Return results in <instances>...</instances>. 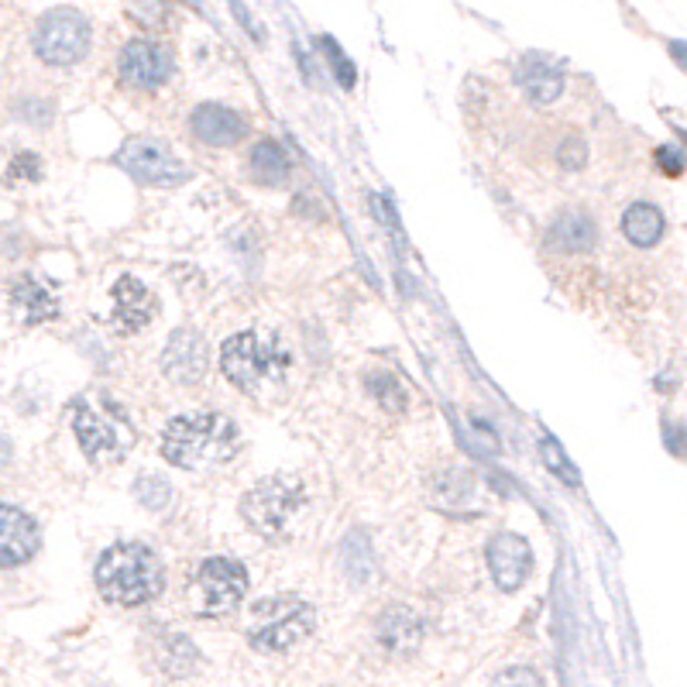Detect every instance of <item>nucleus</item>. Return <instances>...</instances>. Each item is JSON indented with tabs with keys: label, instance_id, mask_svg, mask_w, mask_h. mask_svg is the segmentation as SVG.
Instances as JSON below:
<instances>
[{
	"label": "nucleus",
	"instance_id": "10",
	"mask_svg": "<svg viewBox=\"0 0 687 687\" xmlns=\"http://www.w3.org/2000/svg\"><path fill=\"white\" fill-rule=\"evenodd\" d=\"M172 76V55L151 39H135L120 52V80L135 89H155Z\"/></svg>",
	"mask_w": 687,
	"mask_h": 687
},
{
	"label": "nucleus",
	"instance_id": "13",
	"mask_svg": "<svg viewBox=\"0 0 687 687\" xmlns=\"http://www.w3.org/2000/svg\"><path fill=\"white\" fill-rule=\"evenodd\" d=\"M155 317V296L138 283V278L124 275L114 286V324L120 334H138Z\"/></svg>",
	"mask_w": 687,
	"mask_h": 687
},
{
	"label": "nucleus",
	"instance_id": "20",
	"mask_svg": "<svg viewBox=\"0 0 687 687\" xmlns=\"http://www.w3.org/2000/svg\"><path fill=\"white\" fill-rule=\"evenodd\" d=\"M519 83H522V89L529 93V97H533L537 104H550V101H557V93H560V73H553L547 62H540V59H533L529 62V66L519 73Z\"/></svg>",
	"mask_w": 687,
	"mask_h": 687
},
{
	"label": "nucleus",
	"instance_id": "21",
	"mask_svg": "<svg viewBox=\"0 0 687 687\" xmlns=\"http://www.w3.org/2000/svg\"><path fill=\"white\" fill-rule=\"evenodd\" d=\"M252 176L268 182V186L283 182L289 176V159L283 155V148H278L275 141L255 145V151H252Z\"/></svg>",
	"mask_w": 687,
	"mask_h": 687
},
{
	"label": "nucleus",
	"instance_id": "17",
	"mask_svg": "<svg viewBox=\"0 0 687 687\" xmlns=\"http://www.w3.org/2000/svg\"><path fill=\"white\" fill-rule=\"evenodd\" d=\"M11 306L14 314L21 317V324L35 327V324H45L52 317H59V303L35 283V278H18L14 289H11Z\"/></svg>",
	"mask_w": 687,
	"mask_h": 687
},
{
	"label": "nucleus",
	"instance_id": "6",
	"mask_svg": "<svg viewBox=\"0 0 687 687\" xmlns=\"http://www.w3.org/2000/svg\"><path fill=\"white\" fill-rule=\"evenodd\" d=\"M244 591H247V574L237 560L213 557L197 571L190 584V602H193V612L200 615H224L234 605H241Z\"/></svg>",
	"mask_w": 687,
	"mask_h": 687
},
{
	"label": "nucleus",
	"instance_id": "12",
	"mask_svg": "<svg viewBox=\"0 0 687 687\" xmlns=\"http://www.w3.org/2000/svg\"><path fill=\"white\" fill-rule=\"evenodd\" d=\"M488 571L503 591H516L529 578V543L516 533H498L488 543Z\"/></svg>",
	"mask_w": 687,
	"mask_h": 687
},
{
	"label": "nucleus",
	"instance_id": "11",
	"mask_svg": "<svg viewBox=\"0 0 687 687\" xmlns=\"http://www.w3.org/2000/svg\"><path fill=\"white\" fill-rule=\"evenodd\" d=\"M162 368L176 385H197L207 371V344L197 330H176L166 344Z\"/></svg>",
	"mask_w": 687,
	"mask_h": 687
},
{
	"label": "nucleus",
	"instance_id": "7",
	"mask_svg": "<svg viewBox=\"0 0 687 687\" xmlns=\"http://www.w3.org/2000/svg\"><path fill=\"white\" fill-rule=\"evenodd\" d=\"M76 436L80 447L93 464H110L128 454L135 433L120 413L97 410V405H80L76 410Z\"/></svg>",
	"mask_w": 687,
	"mask_h": 687
},
{
	"label": "nucleus",
	"instance_id": "18",
	"mask_svg": "<svg viewBox=\"0 0 687 687\" xmlns=\"http://www.w3.org/2000/svg\"><path fill=\"white\" fill-rule=\"evenodd\" d=\"M664 213L653 207V203H633L622 216V231L626 237L636 244V247H653L660 237H664Z\"/></svg>",
	"mask_w": 687,
	"mask_h": 687
},
{
	"label": "nucleus",
	"instance_id": "26",
	"mask_svg": "<svg viewBox=\"0 0 687 687\" xmlns=\"http://www.w3.org/2000/svg\"><path fill=\"white\" fill-rule=\"evenodd\" d=\"M495 680H498V684H509V680H529V684H540V674H533V670H506V674H498Z\"/></svg>",
	"mask_w": 687,
	"mask_h": 687
},
{
	"label": "nucleus",
	"instance_id": "15",
	"mask_svg": "<svg viewBox=\"0 0 687 687\" xmlns=\"http://www.w3.org/2000/svg\"><path fill=\"white\" fill-rule=\"evenodd\" d=\"M190 128L207 145H237L244 138V120L228 107H200L190 120Z\"/></svg>",
	"mask_w": 687,
	"mask_h": 687
},
{
	"label": "nucleus",
	"instance_id": "27",
	"mask_svg": "<svg viewBox=\"0 0 687 687\" xmlns=\"http://www.w3.org/2000/svg\"><path fill=\"white\" fill-rule=\"evenodd\" d=\"M670 52H674V59H677V66H680V70H687V45L674 42V45H670Z\"/></svg>",
	"mask_w": 687,
	"mask_h": 687
},
{
	"label": "nucleus",
	"instance_id": "5",
	"mask_svg": "<svg viewBox=\"0 0 687 687\" xmlns=\"http://www.w3.org/2000/svg\"><path fill=\"white\" fill-rule=\"evenodd\" d=\"M303 509H306V488L289 475L258 482L241 503V516L247 519V526L268 540L286 537Z\"/></svg>",
	"mask_w": 687,
	"mask_h": 687
},
{
	"label": "nucleus",
	"instance_id": "4",
	"mask_svg": "<svg viewBox=\"0 0 687 687\" xmlns=\"http://www.w3.org/2000/svg\"><path fill=\"white\" fill-rule=\"evenodd\" d=\"M314 626H317V615H314V609H309V602H303L296 595H275V599H265L252 609V619H247V640H252L258 649L286 653L314 633Z\"/></svg>",
	"mask_w": 687,
	"mask_h": 687
},
{
	"label": "nucleus",
	"instance_id": "16",
	"mask_svg": "<svg viewBox=\"0 0 687 687\" xmlns=\"http://www.w3.org/2000/svg\"><path fill=\"white\" fill-rule=\"evenodd\" d=\"M420 636H423L420 619L410 609H405V605H395V609H389L379 619V643L389 653H395V657H405V653H413L420 646Z\"/></svg>",
	"mask_w": 687,
	"mask_h": 687
},
{
	"label": "nucleus",
	"instance_id": "14",
	"mask_svg": "<svg viewBox=\"0 0 687 687\" xmlns=\"http://www.w3.org/2000/svg\"><path fill=\"white\" fill-rule=\"evenodd\" d=\"M35 550H39L35 522L24 512H18L14 506H4V512H0V564L18 568Z\"/></svg>",
	"mask_w": 687,
	"mask_h": 687
},
{
	"label": "nucleus",
	"instance_id": "25",
	"mask_svg": "<svg viewBox=\"0 0 687 687\" xmlns=\"http://www.w3.org/2000/svg\"><path fill=\"white\" fill-rule=\"evenodd\" d=\"M657 162H660V169H664V172H670V176H677V172H680V155H677V151H670V148H660V151H657Z\"/></svg>",
	"mask_w": 687,
	"mask_h": 687
},
{
	"label": "nucleus",
	"instance_id": "9",
	"mask_svg": "<svg viewBox=\"0 0 687 687\" xmlns=\"http://www.w3.org/2000/svg\"><path fill=\"white\" fill-rule=\"evenodd\" d=\"M117 162L128 169V176H135L138 182H148V186L179 182L186 176V169L179 166L172 148L159 138H131L120 148Z\"/></svg>",
	"mask_w": 687,
	"mask_h": 687
},
{
	"label": "nucleus",
	"instance_id": "8",
	"mask_svg": "<svg viewBox=\"0 0 687 687\" xmlns=\"http://www.w3.org/2000/svg\"><path fill=\"white\" fill-rule=\"evenodd\" d=\"M89 49V24L73 8H55L39 21L35 52L49 66H73Z\"/></svg>",
	"mask_w": 687,
	"mask_h": 687
},
{
	"label": "nucleus",
	"instance_id": "24",
	"mask_svg": "<svg viewBox=\"0 0 687 687\" xmlns=\"http://www.w3.org/2000/svg\"><path fill=\"white\" fill-rule=\"evenodd\" d=\"M560 166L564 169H581L584 166V145L578 138H568L560 145Z\"/></svg>",
	"mask_w": 687,
	"mask_h": 687
},
{
	"label": "nucleus",
	"instance_id": "23",
	"mask_svg": "<svg viewBox=\"0 0 687 687\" xmlns=\"http://www.w3.org/2000/svg\"><path fill=\"white\" fill-rule=\"evenodd\" d=\"M324 49L330 52V62H334V70H337V80H340V86H344V89H351V86H355V66H351L348 59L340 55V49H337L330 39H324Z\"/></svg>",
	"mask_w": 687,
	"mask_h": 687
},
{
	"label": "nucleus",
	"instance_id": "3",
	"mask_svg": "<svg viewBox=\"0 0 687 687\" xmlns=\"http://www.w3.org/2000/svg\"><path fill=\"white\" fill-rule=\"evenodd\" d=\"M166 568L141 543H120L107 550L97 564V588L114 605H145L162 591Z\"/></svg>",
	"mask_w": 687,
	"mask_h": 687
},
{
	"label": "nucleus",
	"instance_id": "22",
	"mask_svg": "<svg viewBox=\"0 0 687 687\" xmlns=\"http://www.w3.org/2000/svg\"><path fill=\"white\" fill-rule=\"evenodd\" d=\"M543 457L553 464V472L560 475V478H564L568 485H578V475L571 472V464H568V457L564 454H560V447H557V441H553V436H547V441H543Z\"/></svg>",
	"mask_w": 687,
	"mask_h": 687
},
{
	"label": "nucleus",
	"instance_id": "1",
	"mask_svg": "<svg viewBox=\"0 0 687 687\" xmlns=\"http://www.w3.org/2000/svg\"><path fill=\"white\" fill-rule=\"evenodd\" d=\"M237 454V426L221 413H186L162 433V457L182 472H210Z\"/></svg>",
	"mask_w": 687,
	"mask_h": 687
},
{
	"label": "nucleus",
	"instance_id": "2",
	"mask_svg": "<svg viewBox=\"0 0 687 687\" xmlns=\"http://www.w3.org/2000/svg\"><path fill=\"white\" fill-rule=\"evenodd\" d=\"M289 364H293L289 348L272 330L237 334L224 344V351H221L224 374L241 392H252V395L275 392L286 382Z\"/></svg>",
	"mask_w": 687,
	"mask_h": 687
},
{
	"label": "nucleus",
	"instance_id": "19",
	"mask_svg": "<svg viewBox=\"0 0 687 687\" xmlns=\"http://www.w3.org/2000/svg\"><path fill=\"white\" fill-rule=\"evenodd\" d=\"M550 237H553V244L560 247V252H588V247L595 244V228H591L588 216L568 213V216H560L557 221Z\"/></svg>",
	"mask_w": 687,
	"mask_h": 687
}]
</instances>
